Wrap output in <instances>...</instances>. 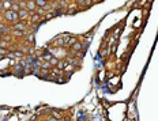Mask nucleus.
<instances>
[{
    "label": "nucleus",
    "instance_id": "nucleus-17",
    "mask_svg": "<svg viewBox=\"0 0 158 121\" xmlns=\"http://www.w3.org/2000/svg\"><path fill=\"white\" fill-rule=\"evenodd\" d=\"M57 63H59V60H57L56 57H52V58L49 60V64H50V65H57Z\"/></svg>",
    "mask_w": 158,
    "mask_h": 121
},
{
    "label": "nucleus",
    "instance_id": "nucleus-14",
    "mask_svg": "<svg viewBox=\"0 0 158 121\" xmlns=\"http://www.w3.org/2000/svg\"><path fill=\"white\" fill-rule=\"evenodd\" d=\"M50 67H52V65H50L49 63H42L41 65H40V68H41V69H46V71H48Z\"/></svg>",
    "mask_w": 158,
    "mask_h": 121
},
{
    "label": "nucleus",
    "instance_id": "nucleus-20",
    "mask_svg": "<svg viewBox=\"0 0 158 121\" xmlns=\"http://www.w3.org/2000/svg\"><path fill=\"white\" fill-rule=\"evenodd\" d=\"M85 3H86V0H76L78 6H85Z\"/></svg>",
    "mask_w": 158,
    "mask_h": 121
},
{
    "label": "nucleus",
    "instance_id": "nucleus-19",
    "mask_svg": "<svg viewBox=\"0 0 158 121\" xmlns=\"http://www.w3.org/2000/svg\"><path fill=\"white\" fill-rule=\"evenodd\" d=\"M26 3H27V2H23V0H22L21 3H19V7H21V10H26Z\"/></svg>",
    "mask_w": 158,
    "mask_h": 121
},
{
    "label": "nucleus",
    "instance_id": "nucleus-26",
    "mask_svg": "<svg viewBox=\"0 0 158 121\" xmlns=\"http://www.w3.org/2000/svg\"><path fill=\"white\" fill-rule=\"evenodd\" d=\"M56 2H57V0H48L49 4H53V3H56Z\"/></svg>",
    "mask_w": 158,
    "mask_h": 121
},
{
    "label": "nucleus",
    "instance_id": "nucleus-25",
    "mask_svg": "<svg viewBox=\"0 0 158 121\" xmlns=\"http://www.w3.org/2000/svg\"><path fill=\"white\" fill-rule=\"evenodd\" d=\"M11 2H12V3H15V4H19V3L22 2V0H11Z\"/></svg>",
    "mask_w": 158,
    "mask_h": 121
},
{
    "label": "nucleus",
    "instance_id": "nucleus-30",
    "mask_svg": "<svg viewBox=\"0 0 158 121\" xmlns=\"http://www.w3.org/2000/svg\"><path fill=\"white\" fill-rule=\"evenodd\" d=\"M2 3H3V2H2V0H0V4H2Z\"/></svg>",
    "mask_w": 158,
    "mask_h": 121
},
{
    "label": "nucleus",
    "instance_id": "nucleus-15",
    "mask_svg": "<svg viewBox=\"0 0 158 121\" xmlns=\"http://www.w3.org/2000/svg\"><path fill=\"white\" fill-rule=\"evenodd\" d=\"M11 10L15 11V12H18V11L21 10V7H19V4H15V3H12V6H11Z\"/></svg>",
    "mask_w": 158,
    "mask_h": 121
},
{
    "label": "nucleus",
    "instance_id": "nucleus-8",
    "mask_svg": "<svg viewBox=\"0 0 158 121\" xmlns=\"http://www.w3.org/2000/svg\"><path fill=\"white\" fill-rule=\"evenodd\" d=\"M35 4H37V7H41V8H45L46 6L49 4L48 0H35Z\"/></svg>",
    "mask_w": 158,
    "mask_h": 121
},
{
    "label": "nucleus",
    "instance_id": "nucleus-29",
    "mask_svg": "<svg viewBox=\"0 0 158 121\" xmlns=\"http://www.w3.org/2000/svg\"><path fill=\"white\" fill-rule=\"evenodd\" d=\"M23 2H29V0H23Z\"/></svg>",
    "mask_w": 158,
    "mask_h": 121
},
{
    "label": "nucleus",
    "instance_id": "nucleus-5",
    "mask_svg": "<svg viewBox=\"0 0 158 121\" xmlns=\"http://www.w3.org/2000/svg\"><path fill=\"white\" fill-rule=\"evenodd\" d=\"M11 6H12V2H11V0H3V3L0 4V10L8 11V10H11Z\"/></svg>",
    "mask_w": 158,
    "mask_h": 121
},
{
    "label": "nucleus",
    "instance_id": "nucleus-4",
    "mask_svg": "<svg viewBox=\"0 0 158 121\" xmlns=\"http://www.w3.org/2000/svg\"><path fill=\"white\" fill-rule=\"evenodd\" d=\"M26 22H17V23H14V27H12V30H19V32H26Z\"/></svg>",
    "mask_w": 158,
    "mask_h": 121
},
{
    "label": "nucleus",
    "instance_id": "nucleus-28",
    "mask_svg": "<svg viewBox=\"0 0 158 121\" xmlns=\"http://www.w3.org/2000/svg\"><path fill=\"white\" fill-rule=\"evenodd\" d=\"M40 121H46V120H40Z\"/></svg>",
    "mask_w": 158,
    "mask_h": 121
},
{
    "label": "nucleus",
    "instance_id": "nucleus-23",
    "mask_svg": "<svg viewBox=\"0 0 158 121\" xmlns=\"http://www.w3.org/2000/svg\"><path fill=\"white\" fill-rule=\"evenodd\" d=\"M27 42H31L33 41V34H31V36H27V40H26Z\"/></svg>",
    "mask_w": 158,
    "mask_h": 121
},
{
    "label": "nucleus",
    "instance_id": "nucleus-22",
    "mask_svg": "<svg viewBox=\"0 0 158 121\" xmlns=\"http://www.w3.org/2000/svg\"><path fill=\"white\" fill-rule=\"evenodd\" d=\"M7 46V42H4V41H0V48H6Z\"/></svg>",
    "mask_w": 158,
    "mask_h": 121
},
{
    "label": "nucleus",
    "instance_id": "nucleus-27",
    "mask_svg": "<svg viewBox=\"0 0 158 121\" xmlns=\"http://www.w3.org/2000/svg\"><path fill=\"white\" fill-rule=\"evenodd\" d=\"M3 57H4V56H3V54H0V60H2V58H3Z\"/></svg>",
    "mask_w": 158,
    "mask_h": 121
},
{
    "label": "nucleus",
    "instance_id": "nucleus-6",
    "mask_svg": "<svg viewBox=\"0 0 158 121\" xmlns=\"http://www.w3.org/2000/svg\"><path fill=\"white\" fill-rule=\"evenodd\" d=\"M18 17H19V19H26V18H30V12L27 10H19L18 11Z\"/></svg>",
    "mask_w": 158,
    "mask_h": 121
},
{
    "label": "nucleus",
    "instance_id": "nucleus-7",
    "mask_svg": "<svg viewBox=\"0 0 158 121\" xmlns=\"http://www.w3.org/2000/svg\"><path fill=\"white\" fill-rule=\"evenodd\" d=\"M82 48H83V45H82V42L76 41L75 44L71 45V49H72V52H79V50H82Z\"/></svg>",
    "mask_w": 158,
    "mask_h": 121
},
{
    "label": "nucleus",
    "instance_id": "nucleus-3",
    "mask_svg": "<svg viewBox=\"0 0 158 121\" xmlns=\"http://www.w3.org/2000/svg\"><path fill=\"white\" fill-rule=\"evenodd\" d=\"M30 22L31 23H44V19H41V17L37 12L30 14Z\"/></svg>",
    "mask_w": 158,
    "mask_h": 121
},
{
    "label": "nucleus",
    "instance_id": "nucleus-18",
    "mask_svg": "<svg viewBox=\"0 0 158 121\" xmlns=\"http://www.w3.org/2000/svg\"><path fill=\"white\" fill-rule=\"evenodd\" d=\"M35 11H37V14H38V15H42V14H46V11H45L44 8H41V7H38V8H37V10H35Z\"/></svg>",
    "mask_w": 158,
    "mask_h": 121
},
{
    "label": "nucleus",
    "instance_id": "nucleus-9",
    "mask_svg": "<svg viewBox=\"0 0 158 121\" xmlns=\"http://www.w3.org/2000/svg\"><path fill=\"white\" fill-rule=\"evenodd\" d=\"M76 12H78V7L76 6H70L68 10H67V14H68V15H74Z\"/></svg>",
    "mask_w": 158,
    "mask_h": 121
},
{
    "label": "nucleus",
    "instance_id": "nucleus-24",
    "mask_svg": "<svg viewBox=\"0 0 158 121\" xmlns=\"http://www.w3.org/2000/svg\"><path fill=\"white\" fill-rule=\"evenodd\" d=\"M46 121H59V120L56 118V117H50V118H48Z\"/></svg>",
    "mask_w": 158,
    "mask_h": 121
},
{
    "label": "nucleus",
    "instance_id": "nucleus-12",
    "mask_svg": "<svg viewBox=\"0 0 158 121\" xmlns=\"http://www.w3.org/2000/svg\"><path fill=\"white\" fill-rule=\"evenodd\" d=\"M14 36L15 37H25L26 32H19V30H14Z\"/></svg>",
    "mask_w": 158,
    "mask_h": 121
},
{
    "label": "nucleus",
    "instance_id": "nucleus-21",
    "mask_svg": "<svg viewBox=\"0 0 158 121\" xmlns=\"http://www.w3.org/2000/svg\"><path fill=\"white\" fill-rule=\"evenodd\" d=\"M0 54H3V56H6L7 54V50L4 48H0Z\"/></svg>",
    "mask_w": 158,
    "mask_h": 121
},
{
    "label": "nucleus",
    "instance_id": "nucleus-31",
    "mask_svg": "<svg viewBox=\"0 0 158 121\" xmlns=\"http://www.w3.org/2000/svg\"><path fill=\"white\" fill-rule=\"evenodd\" d=\"M63 121H67V120H63Z\"/></svg>",
    "mask_w": 158,
    "mask_h": 121
},
{
    "label": "nucleus",
    "instance_id": "nucleus-16",
    "mask_svg": "<svg viewBox=\"0 0 158 121\" xmlns=\"http://www.w3.org/2000/svg\"><path fill=\"white\" fill-rule=\"evenodd\" d=\"M53 56H52V54H50V53H44V56H42V58H44V60L45 61H49L50 60V58H52Z\"/></svg>",
    "mask_w": 158,
    "mask_h": 121
},
{
    "label": "nucleus",
    "instance_id": "nucleus-13",
    "mask_svg": "<svg viewBox=\"0 0 158 121\" xmlns=\"http://www.w3.org/2000/svg\"><path fill=\"white\" fill-rule=\"evenodd\" d=\"M14 56L15 57H23V56H25V52H23V50H15Z\"/></svg>",
    "mask_w": 158,
    "mask_h": 121
},
{
    "label": "nucleus",
    "instance_id": "nucleus-2",
    "mask_svg": "<svg viewBox=\"0 0 158 121\" xmlns=\"http://www.w3.org/2000/svg\"><path fill=\"white\" fill-rule=\"evenodd\" d=\"M38 7H37V4H35V0H29V2L26 3V10L29 11L30 14H33V12H35V10H37Z\"/></svg>",
    "mask_w": 158,
    "mask_h": 121
},
{
    "label": "nucleus",
    "instance_id": "nucleus-10",
    "mask_svg": "<svg viewBox=\"0 0 158 121\" xmlns=\"http://www.w3.org/2000/svg\"><path fill=\"white\" fill-rule=\"evenodd\" d=\"M65 65H67V60H59V63H57V68L59 69H64Z\"/></svg>",
    "mask_w": 158,
    "mask_h": 121
},
{
    "label": "nucleus",
    "instance_id": "nucleus-11",
    "mask_svg": "<svg viewBox=\"0 0 158 121\" xmlns=\"http://www.w3.org/2000/svg\"><path fill=\"white\" fill-rule=\"evenodd\" d=\"M52 117H56V118L60 121L61 120V112L60 110H52Z\"/></svg>",
    "mask_w": 158,
    "mask_h": 121
},
{
    "label": "nucleus",
    "instance_id": "nucleus-1",
    "mask_svg": "<svg viewBox=\"0 0 158 121\" xmlns=\"http://www.w3.org/2000/svg\"><path fill=\"white\" fill-rule=\"evenodd\" d=\"M4 18L7 19V21H10V22H15V23H17V22L19 21L18 12H15V11H12V10L4 11Z\"/></svg>",
    "mask_w": 158,
    "mask_h": 121
}]
</instances>
